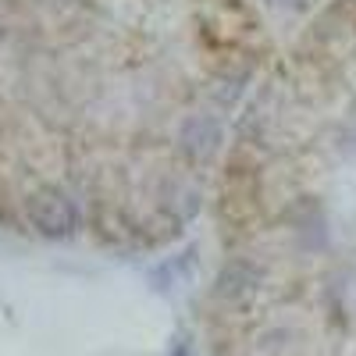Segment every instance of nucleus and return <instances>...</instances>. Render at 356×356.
Wrapping results in <instances>:
<instances>
[{"instance_id": "1", "label": "nucleus", "mask_w": 356, "mask_h": 356, "mask_svg": "<svg viewBox=\"0 0 356 356\" xmlns=\"http://www.w3.org/2000/svg\"><path fill=\"white\" fill-rule=\"evenodd\" d=\"M25 218H29V225H33L36 232H43V235H68L79 225L75 203L65 200L57 189H40V193L29 196L25 200Z\"/></svg>"}, {"instance_id": "2", "label": "nucleus", "mask_w": 356, "mask_h": 356, "mask_svg": "<svg viewBox=\"0 0 356 356\" xmlns=\"http://www.w3.org/2000/svg\"><path fill=\"white\" fill-rule=\"evenodd\" d=\"M221 143V125L214 122V118L207 114H193L182 122V129H178V150H182L189 161H207Z\"/></svg>"}, {"instance_id": "3", "label": "nucleus", "mask_w": 356, "mask_h": 356, "mask_svg": "<svg viewBox=\"0 0 356 356\" xmlns=\"http://www.w3.org/2000/svg\"><path fill=\"white\" fill-rule=\"evenodd\" d=\"M275 8H285V11H300V8H307L310 0H271Z\"/></svg>"}]
</instances>
